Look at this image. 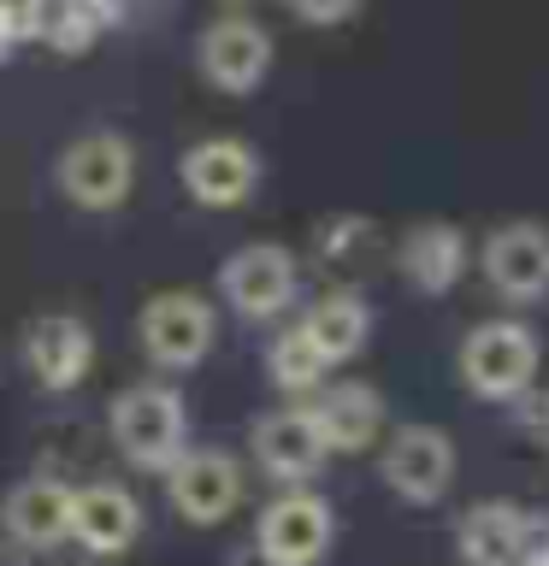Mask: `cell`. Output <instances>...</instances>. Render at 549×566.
I'll use <instances>...</instances> for the list:
<instances>
[{
    "instance_id": "cb8c5ba5",
    "label": "cell",
    "mask_w": 549,
    "mask_h": 566,
    "mask_svg": "<svg viewBox=\"0 0 549 566\" xmlns=\"http://www.w3.org/2000/svg\"><path fill=\"white\" fill-rule=\"evenodd\" d=\"M24 42V18H18V0H0V60Z\"/></svg>"
},
{
    "instance_id": "9a60e30c",
    "label": "cell",
    "mask_w": 549,
    "mask_h": 566,
    "mask_svg": "<svg viewBox=\"0 0 549 566\" xmlns=\"http://www.w3.org/2000/svg\"><path fill=\"white\" fill-rule=\"evenodd\" d=\"M467 265H473V242L449 219H419L396 242V272L414 295H449L467 277Z\"/></svg>"
},
{
    "instance_id": "8992f818",
    "label": "cell",
    "mask_w": 549,
    "mask_h": 566,
    "mask_svg": "<svg viewBox=\"0 0 549 566\" xmlns=\"http://www.w3.org/2000/svg\"><path fill=\"white\" fill-rule=\"evenodd\" d=\"M296 254L283 242H248L219 265V295L230 301V313L248 325H272L296 307Z\"/></svg>"
},
{
    "instance_id": "52a82bcc",
    "label": "cell",
    "mask_w": 549,
    "mask_h": 566,
    "mask_svg": "<svg viewBox=\"0 0 549 566\" xmlns=\"http://www.w3.org/2000/svg\"><path fill=\"white\" fill-rule=\"evenodd\" d=\"M455 437L443 431V424H396L390 431V449L379 460V472H384V484L396 502L407 507H437L443 495H449L455 484Z\"/></svg>"
},
{
    "instance_id": "603a6c76",
    "label": "cell",
    "mask_w": 549,
    "mask_h": 566,
    "mask_svg": "<svg viewBox=\"0 0 549 566\" xmlns=\"http://www.w3.org/2000/svg\"><path fill=\"white\" fill-rule=\"evenodd\" d=\"M508 407H514V424H520L531 442H549V389L531 384L526 396H520V401H508Z\"/></svg>"
},
{
    "instance_id": "5bb4252c",
    "label": "cell",
    "mask_w": 549,
    "mask_h": 566,
    "mask_svg": "<svg viewBox=\"0 0 549 566\" xmlns=\"http://www.w3.org/2000/svg\"><path fill=\"white\" fill-rule=\"evenodd\" d=\"M248 449H255V467L272 478V484H283V490L319 478V467L331 460V449H325V437H319L308 407H278V413L255 419Z\"/></svg>"
},
{
    "instance_id": "d6986e66",
    "label": "cell",
    "mask_w": 549,
    "mask_h": 566,
    "mask_svg": "<svg viewBox=\"0 0 549 566\" xmlns=\"http://www.w3.org/2000/svg\"><path fill=\"white\" fill-rule=\"evenodd\" d=\"M301 331H308V343L325 354L331 366H343V360H354V354L372 343V307H366L361 290H331V295H319L308 307Z\"/></svg>"
},
{
    "instance_id": "ffe728a7",
    "label": "cell",
    "mask_w": 549,
    "mask_h": 566,
    "mask_svg": "<svg viewBox=\"0 0 549 566\" xmlns=\"http://www.w3.org/2000/svg\"><path fill=\"white\" fill-rule=\"evenodd\" d=\"M266 378H272V389H283V396H313V389L331 378V360L308 343V331L290 325V331L272 336V348H266Z\"/></svg>"
},
{
    "instance_id": "4316f807",
    "label": "cell",
    "mask_w": 549,
    "mask_h": 566,
    "mask_svg": "<svg viewBox=\"0 0 549 566\" xmlns=\"http://www.w3.org/2000/svg\"><path fill=\"white\" fill-rule=\"evenodd\" d=\"M242 566H266V560H242Z\"/></svg>"
},
{
    "instance_id": "d4e9b609",
    "label": "cell",
    "mask_w": 549,
    "mask_h": 566,
    "mask_svg": "<svg viewBox=\"0 0 549 566\" xmlns=\"http://www.w3.org/2000/svg\"><path fill=\"white\" fill-rule=\"evenodd\" d=\"M520 566H549V537H543V543H538V548H531V555H526V560H520Z\"/></svg>"
},
{
    "instance_id": "ba28073f",
    "label": "cell",
    "mask_w": 549,
    "mask_h": 566,
    "mask_svg": "<svg viewBox=\"0 0 549 566\" xmlns=\"http://www.w3.org/2000/svg\"><path fill=\"white\" fill-rule=\"evenodd\" d=\"M272 60H278L272 30L248 12L213 18L201 30V42H195V65H201V77L219 88V95H255V88L272 77Z\"/></svg>"
},
{
    "instance_id": "e0dca14e",
    "label": "cell",
    "mask_w": 549,
    "mask_h": 566,
    "mask_svg": "<svg viewBox=\"0 0 549 566\" xmlns=\"http://www.w3.org/2000/svg\"><path fill=\"white\" fill-rule=\"evenodd\" d=\"M0 525H7V537L18 548H30V555H48V548L71 543V484L65 478H48V472L24 478V484L7 495V507H0Z\"/></svg>"
},
{
    "instance_id": "30bf717a",
    "label": "cell",
    "mask_w": 549,
    "mask_h": 566,
    "mask_svg": "<svg viewBox=\"0 0 549 566\" xmlns=\"http://www.w3.org/2000/svg\"><path fill=\"white\" fill-rule=\"evenodd\" d=\"M177 184H184L195 207H213V212L248 207V195L260 189V148L242 136H201L177 159Z\"/></svg>"
},
{
    "instance_id": "484cf974",
    "label": "cell",
    "mask_w": 549,
    "mask_h": 566,
    "mask_svg": "<svg viewBox=\"0 0 549 566\" xmlns=\"http://www.w3.org/2000/svg\"><path fill=\"white\" fill-rule=\"evenodd\" d=\"M225 7H248V0H225Z\"/></svg>"
},
{
    "instance_id": "5b68a950",
    "label": "cell",
    "mask_w": 549,
    "mask_h": 566,
    "mask_svg": "<svg viewBox=\"0 0 549 566\" xmlns=\"http://www.w3.org/2000/svg\"><path fill=\"white\" fill-rule=\"evenodd\" d=\"M136 343L159 371H195L219 343V318L195 290H159L136 313Z\"/></svg>"
},
{
    "instance_id": "277c9868",
    "label": "cell",
    "mask_w": 549,
    "mask_h": 566,
    "mask_svg": "<svg viewBox=\"0 0 549 566\" xmlns=\"http://www.w3.org/2000/svg\"><path fill=\"white\" fill-rule=\"evenodd\" d=\"M336 543V513L319 490L290 484L260 507L255 520V560L266 566H319Z\"/></svg>"
},
{
    "instance_id": "3957f363",
    "label": "cell",
    "mask_w": 549,
    "mask_h": 566,
    "mask_svg": "<svg viewBox=\"0 0 549 566\" xmlns=\"http://www.w3.org/2000/svg\"><path fill=\"white\" fill-rule=\"evenodd\" d=\"M53 177L77 212H118L136 189V142L118 130H83L60 148Z\"/></svg>"
},
{
    "instance_id": "7c38bea8",
    "label": "cell",
    "mask_w": 549,
    "mask_h": 566,
    "mask_svg": "<svg viewBox=\"0 0 549 566\" xmlns=\"http://www.w3.org/2000/svg\"><path fill=\"white\" fill-rule=\"evenodd\" d=\"M543 537V513H526L520 502H473L455 525V555L460 566H520Z\"/></svg>"
},
{
    "instance_id": "6da1fadb",
    "label": "cell",
    "mask_w": 549,
    "mask_h": 566,
    "mask_svg": "<svg viewBox=\"0 0 549 566\" xmlns=\"http://www.w3.org/2000/svg\"><path fill=\"white\" fill-rule=\"evenodd\" d=\"M538 366H543V343L526 318H485V325L467 331V343L455 354V371L467 384V396L490 401V407L520 401L538 384Z\"/></svg>"
},
{
    "instance_id": "4fadbf2b",
    "label": "cell",
    "mask_w": 549,
    "mask_h": 566,
    "mask_svg": "<svg viewBox=\"0 0 549 566\" xmlns=\"http://www.w3.org/2000/svg\"><path fill=\"white\" fill-rule=\"evenodd\" d=\"M24 371L35 378V389L65 396L95 371V331L77 313H42L24 325Z\"/></svg>"
},
{
    "instance_id": "9c48e42d",
    "label": "cell",
    "mask_w": 549,
    "mask_h": 566,
    "mask_svg": "<svg viewBox=\"0 0 549 566\" xmlns=\"http://www.w3.org/2000/svg\"><path fill=\"white\" fill-rule=\"evenodd\" d=\"M159 478L184 525H225L242 507V460L230 449H184Z\"/></svg>"
},
{
    "instance_id": "ac0fdd59",
    "label": "cell",
    "mask_w": 549,
    "mask_h": 566,
    "mask_svg": "<svg viewBox=\"0 0 549 566\" xmlns=\"http://www.w3.org/2000/svg\"><path fill=\"white\" fill-rule=\"evenodd\" d=\"M313 424L325 437L331 454H366L384 431V401L379 389L361 384V378H343V384H319L313 389Z\"/></svg>"
},
{
    "instance_id": "44dd1931",
    "label": "cell",
    "mask_w": 549,
    "mask_h": 566,
    "mask_svg": "<svg viewBox=\"0 0 549 566\" xmlns=\"http://www.w3.org/2000/svg\"><path fill=\"white\" fill-rule=\"evenodd\" d=\"M366 237H372V219H361V212H343V219H325V224H319V254H325L331 265H336V260H354Z\"/></svg>"
},
{
    "instance_id": "2e32d148",
    "label": "cell",
    "mask_w": 549,
    "mask_h": 566,
    "mask_svg": "<svg viewBox=\"0 0 549 566\" xmlns=\"http://www.w3.org/2000/svg\"><path fill=\"white\" fill-rule=\"evenodd\" d=\"M142 537V502L124 484H83L71 490V543L95 560L131 555Z\"/></svg>"
},
{
    "instance_id": "7a4b0ae2",
    "label": "cell",
    "mask_w": 549,
    "mask_h": 566,
    "mask_svg": "<svg viewBox=\"0 0 549 566\" xmlns=\"http://www.w3.org/2000/svg\"><path fill=\"white\" fill-rule=\"evenodd\" d=\"M106 431H113V449L124 454V467L166 472L189 449V407L166 384H131L106 413Z\"/></svg>"
},
{
    "instance_id": "7402d4cb",
    "label": "cell",
    "mask_w": 549,
    "mask_h": 566,
    "mask_svg": "<svg viewBox=\"0 0 549 566\" xmlns=\"http://www.w3.org/2000/svg\"><path fill=\"white\" fill-rule=\"evenodd\" d=\"M301 24H313V30H331V24H349L354 12L366 7V0H283Z\"/></svg>"
},
{
    "instance_id": "8fae6325",
    "label": "cell",
    "mask_w": 549,
    "mask_h": 566,
    "mask_svg": "<svg viewBox=\"0 0 549 566\" xmlns=\"http://www.w3.org/2000/svg\"><path fill=\"white\" fill-rule=\"evenodd\" d=\"M478 265H485V283L508 307L543 301L549 295V224H538V219L496 224L485 248H478Z\"/></svg>"
}]
</instances>
